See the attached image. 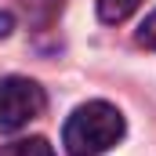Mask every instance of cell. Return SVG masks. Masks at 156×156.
<instances>
[{
  "label": "cell",
  "instance_id": "obj_1",
  "mask_svg": "<svg viewBox=\"0 0 156 156\" xmlns=\"http://www.w3.org/2000/svg\"><path fill=\"white\" fill-rule=\"evenodd\" d=\"M123 113L109 102H83L62 127V145L69 156H102L123 138Z\"/></svg>",
  "mask_w": 156,
  "mask_h": 156
},
{
  "label": "cell",
  "instance_id": "obj_2",
  "mask_svg": "<svg viewBox=\"0 0 156 156\" xmlns=\"http://www.w3.org/2000/svg\"><path fill=\"white\" fill-rule=\"evenodd\" d=\"M47 109V94L29 76L0 80V134H15Z\"/></svg>",
  "mask_w": 156,
  "mask_h": 156
},
{
  "label": "cell",
  "instance_id": "obj_3",
  "mask_svg": "<svg viewBox=\"0 0 156 156\" xmlns=\"http://www.w3.org/2000/svg\"><path fill=\"white\" fill-rule=\"evenodd\" d=\"M0 156H55V149L44 138H15V142L0 145Z\"/></svg>",
  "mask_w": 156,
  "mask_h": 156
},
{
  "label": "cell",
  "instance_id": "obj_4",
  "mask_svg": "<svg viewBox=\"0 0 156 156\" xmlns=\"http://www.w3.org/2000/svg\"><path fill=\"white\" fill-rule=\"evenodd\" d=\"M138 4H142V0H98V18L109 22V26H116V22L131 18V15L138 11Z\"/></svg>",
  "mask_w": 156,
  "mask_h": 156
},
{
  "label": "cell",
  "instance_id": "obj_5",
  "mask_svg": "<svg viewBox=\"0 0 156 156\" xmlns=\"http://www.w3.org/2000/svg\"><path fill=\"white\" fill-rule=\"evenodd\" d=\"M22 7L29 11L33 22H51V18L62 11V0H22Z\"/></svg>",
  "mask_w": 156,
  "mask_h": 156
},
{
  "label": "cell",
  "instance_id": "obj_6",
  "mask_svg": "<svg viewBox=\"0 0 156 156\" xmlns=\"http://www.w3.org/2000/svg\"><path fill=\"white\" fill-rule=\"evenodd\" d=\"M138 44L149 47V51H156V11L142 22V29H138Z\"/></svg>",
  "mask_w": 156,
  "mask_h": 156
},
{
  "label": "cell",
  "instance_id": "obj_7",
  "mask_svg": "<svg viewBox=\"0 0 156 156\" xmlns=\"http://www.w3.org/2000/svg\"><path fill=\"white\" fill-rule=\"evenodd\" d=\"M11 33V15H0V37Z\"/></svg>",
  "mask_w": 156,
  "mask_h": 156
}]
</instances>
